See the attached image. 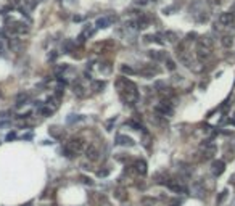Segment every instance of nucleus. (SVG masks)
Wrapping results in <instances>:
<instances>
[{"label":"nucleus","instance_id":"20","mask_svg":"<svg viewBox=\"0 0 235 206\" xmlns=\"http://www.w3.org/2000/svg\"><path fill=\"white\" fill-rule=\"evenodd\" d=\"M121 71L124 73V74H135L137 71L134 69V68H131V66H126V65H122L121 66Z\"/></svg>","mask_w":235,"mask_h":206},{"label":"nucleus","instance_id":"4","mask_svg":"<svg viewBox=\"0 0 235 206\" xmlns=\"http://www.w3.org/2000/svg\"><path fill=\"white\" fill-rule=\"evenodd\" d=\"M155 113L156 114H160V116H163V118H169V116H172V113H174V108H172V103H171V100H167V98H164V100H161L158 105L155 106Z\"/></svg>","mask_w":235,"mask_h":206},{"label":"nucleus","instance_id":"8","mask_svg":"<svg viewBox=\"0 0 235 206\" xmlns=\"http://www.w3.org/2000/svg\"><path fill=\"white\" fill-rule=\"evenodd\" d=\"M10 31H12V34H27L29 32V26L24 24V23L15 21L13 26H10Z\"/></svg>","mask_w":235,"mask_h":206},{"label":"nucleus","instance_id":"24","mask_svg":"<svg viewBox=\"0 0 235 206\" xmlns=\"http://www.w3.org/2000/svg\"><path fill=\"white\" fill-rule=\"evenodd\" d=\"M108 172H110L108 169H105V171H98V176H100V177H105V176H108Z\"/></svg>","mask_w":235,"mask_h":206},{"label":"nucleus","instance_id":"6","mask_svg":"<svg viewBox=\"0 0 235 206\" xmlns=\"http://www.w3.org/2000/svg\"><path fill=\"white\" fill-rule=\"evenodd\" d=\"M224 171H226V163L222 161V159H216V161H212L211 164V174L214 177H219Z\"/></svg>","mask_w":235,"mask_h":206},{"label":"nucleus","instance_id":"18","mask_svg":"<svg viewBox=\"0 0 235 206\" xmlns=\"http://www.w3.org/2000/svg\"><path fill=\"white\" fill-rule=\"evenodd\" d=\"M164 37L167 39V42H172V44H176V42H177V34H176V32L167 31V32H164Z\"/></svg>","mask_w":235,"mask_h":206},{"label":"nucleus","instance_id":"14","mask_svg":"<svg viewBox=\"0 0 235 206\" xmlns=\"http://www.w3.org/2000/svg\"><path fill=\"white\" fill-rule=\"evenodd\" d=\"M72 89H74V94L77 95V97H86V87L79 82V81H76L74 82V85H72Z\"/></svg>","mask_w":235,"mask_h":206},{"label":"nucleus","instance_id":"29","mask_svg":"<svg viewBox=\"0 0 235 206\" xmlns=\"http://www.w3.org/2000/svg\"><path fill=\"white\" fill-rule=\"evenodd\" d=\"M153 2H156V0H153Z\"/></svg>","mask_w":235,"mask_h":206},{"label":"nucleus","instance_id":"25","mask_svg":"<svg viewBox=\"0 0 235 206\" xmlns=\"http://www.w3.org/2000/svg\"><path fill=\"white\" fill-rule=\"evenodd\" d=\"M15 137H16V134H15V132H10V134L7 135V142H10V140H13V139H15Z\"/></svg>","mask_w":235,"mask_h":206},{"label":"nucleus","instance_id":"17","mask_svg":"<svg viewBox=\"0 0 235 206\" xmlns=\"http://www.w3.org/2000/svg\"><path fill=\"white\" fill-rule=\"evenodd\" d=\"M105 87V81H92V90L93 92H100Z\"/></svg>","mask_w":235,"mask_h":206},{"label":"nucleus","instance_id":"2","mask_svg":"<svg viewBox=\"0 0 235 206\" xmlns=\"http://www.w3.org/2000/svg\"><path fill=\"white\" fill-rule=\"evenodd\" d=\"M195 55H197L198 61H208L212 55V39L209 36H201L197 42V48H195Z\"/></svg>","mask_w":235,"mask_h":206},{"label":"nucleus","instance_id":"11","mask_svg":"<svg viewBox=\"0 0 235 206\" xmlns=\"http://www.w3.org/2000/svg\"><path fill=\"white\" fill-rule=\"evenodd\" d=\"M139 73H140L142 76H145V77H153L155 74L160 73V69H158V68H155V66H152V65H145Z\"/></svg>","mask_w":235,"mask_h":206},{"label":"nucleus","instance_id":"27","mask_svg":"<svg viewBox=\"0 0 235 206\" xmlns=\"http://www.w3.org/2000/svg\"><path fill=\"white\" fill-rule=\"evenodd\" d=\"M135 3L137 5H147L148 2H147V0H135Z\"/></svg>","mask_w":235,"mask_h":206},{"label":"nucleus","instance_id":"16","mask_svg":"<svg viewBox=\"0 0 235 206\" xmlns=\"http://www.w3.org/2000/svg\"><path fill=\"white\" fill-rule=\"evenodd\" d=\"M221 44H222V47H224V48H230L232 45H233V39H232V36H222V37H221Z\"/></svg>","mask_w":235,"mask_h":206},{"label":"nucleus","instance_id":"21","mask_svg":"<svg viewBox=\"0 0 235 206\" xmlns=\"http://www.w3.org/2000/svg\"><path fill=\"white\" fill-rule=\"evenodd\" d=\"M74 42H71V41H66L65 44H63V48H65V52H66V53H69V52L72 50V47H74Z\"/></svg>","mask_w":235,"mask_h":206},{"label":"nucleus","instance_id":"26","mask_svg":"<svg viewBox=\"0 0 235 206\" xmlns=\"http://www.w3.org/2000/svg\"><path fill=\"white\" fill-rule=\"evenodd\" d=\"M208 3H211V5H221V0H208Z\"/></svg>","mask_w":235,"mask_h":206},{"label":"nucleus","instance_id":"1","mask_svg":"<svg viewBox=\"0 0 235 206\" xmlns=\"http://www.w3.org/2000/svg\"><path fill=\"white\" fill-rule=\"evenodd\" d=\"M118 92H119V97L124 105H135V101L139 100V90L137 85L134 84L132 81H129L127 77H119L114 82Z\"/></svg>","mask_w":235,"mask_h":206},{"label":"nucleus","instance_id":"10","mask_svg":"<svg viewBox=\"0 0 235 206\" xmlns=\"http://www.w3.org/2000/svg\"><path fill=\"white\" fill-rule=\"evenodd\" d=\"M114 21H116V16L110 15V16H102V18H98L95 24H97V27H102V29H105V27H108V26L113 24Z\"/></svg>","mask_w":235,"mask_h":206},{"label":"nucleus","instance_id":"13","mask_svg":"<svg viewBox=\"0 0 235 206\" xmlns=\"http://www.w3.org/2000/svg\"><path fill=\"white\" fill-rule=\"evenodd\" d=\"M134 168H135L139 176H145V174H147V163H145L143 159H137L135 164H134Z\"/></svg>","mask_w":235,"mask_h":206},{"label":"nucleus","instance_id":"22","mask_svg":"<svg viewBox=\"0 0 235 206\" xmlns=\"http://www.w3.org/2000/svg\"><path fill=\"white\" fill-rule=\"evenodd\" d=\"M227 193H229L227 190H222V192L219 193V197H217V204H221V203L224 201V200L227 198Z\"/></svg>","mask_w":235,"mask_h":206},{"label":"nucleus","instance_id":"19","mask_svg":"<svg viewBox=\"0 0 235 206\" xmlns=\"http://www.w3.org/2000/svg\"><path fill=\"white\" fill-rule=\"evenodd\" d=\"M164 63H166V68H167L169 71H174V69H176V63L172 61V60L169 58V56H167V58L164 60Z\"/></svg>","mask_w":235,"mask_h":206},{"label":"nucleus","instance_id":"7","mask_svg":"<svg viewBox=\"0 0 235 206\" xmlns=\"http://www.w3.org/2000/svg\"><path fill=\"white\" fill-rule=\"evenodd\" d=\"M86 156L89 161H97L98 156H100V150H98V147L95 145V144H90L87 148H86Z\"/></svg>","mask_w":235,"mask_h":206},{"label":"nucleus","instance_id":"28","mask_svg":"<svg viewBox=\"0 0 235 206\" xmlns=\"http://www.w3.org/2000/svg\"><path fill=\"white\" fill-rule=\"evenodd\" d=\"M172 206H177V204H172Z\"/></svg>","mask_w":235,"mask_h":206},{"label":"nucleus","instance_id":"3","mask_svg":"<svg viewBox=\"0 0 235 206\" xmlns=\"http://www.w3.org/2000/svg\"><path fill=\"white\" fill-rule=\"evenodd\" d=\"M84 147H86V142H84L81 137H72V139H69L65 144L63 154L66 158H74V156H77V154L84 150Z\"/></svg>","mask_w":235,"mask_h":206},{"label":"nucleus","instance_id":"12","mask_svg":"<svg viewBox=\"0 0 235 206\" xmlns=\"http://www.w3.org/2000/svg\"><path fill=\"white\" fill-rule=\"evenodd\" d=\"M116 144L118 145H124V147H132L134 145V140L131 139V137H127V135H116Z\"/></svg>","mask_w":235,"mask_h":206},{"label":"nucleus","instance_id":"9","mask_svg":"<svg viewBox=\"0 0 235 206\" xmlns=\"http://www.w3.org/2000/svg\"><path fill=\"white\" fill-rule=\"evenodd\" d=\"M233 13H230V11H226V13H221L219 16V24L224 26V27H229L233 24Z\"/></svg>","mask_w":235,"mask_h":206},{"label":"nucleus","instance_id":"5","mask_svg":"<svg viewBox=\"0 0 235 206\" xmlns=\"http://www.w3.org/2000/svg\"><path fill=\"white\" fill-rule=\"evenodd\" d=\"M166 187L169 188L171 192H174V193H187V187L184 184H181L179 180H167Z\"/></svg>","mask_w":235,"mask_h":206},{"label":"nucleus","instance_id":"15","mask_svg":"<svg viewBox=\"0 0 235 206\" xmlns=\"http://www.w3.org/2000/svg\"><path fill=\"white\" fill-rule=\"evenodd\" d=\"M148 55H150V58H153L156 61H160V60H166L167 58V55H164V52H158V50H152V52H148Z\"/></svg>","mask_w":235,"mask_h":206},{"label":"nucleus","instance_id":"23","mask_svg":"<svg viewBox=\"0 0 235 206\" xmlns=\"http://www.w3.org/2000/svg\"><path fill=\"white\" fill-rule=\"evenodd\" d=\"M24 3L27 5V8H29V10H32L37 5V0H24Z\"/></svg>","mask_w":235,"mask_h":206}]
</instances>
